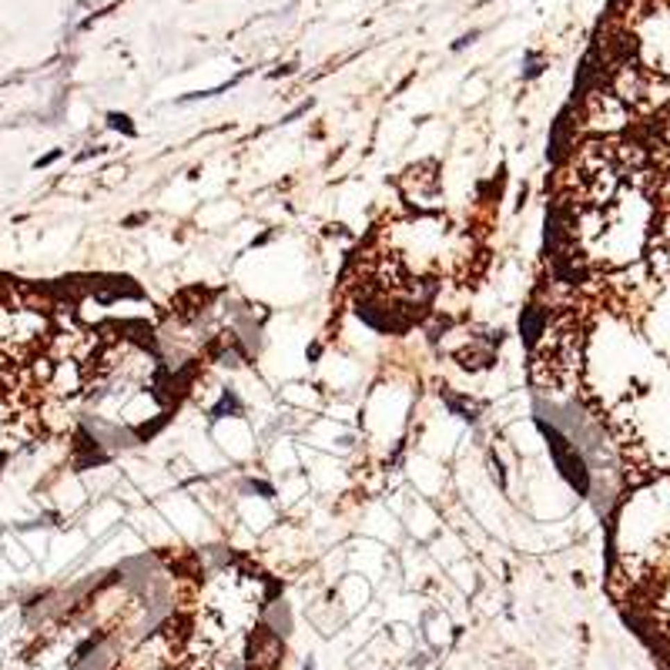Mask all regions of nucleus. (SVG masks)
<instances>
[{"instance_id": "nucleus-1", "label": "nucleus", "mask_w": 670, "mask_h": 670, "mask_svg": "<svg viewBox=\"0 0 670 670\" xmlns=\"http://www.w3.org/2000/svg\"><path fill=\"white\" fill-rule=\"evenodd\" d=\"M543 436L550 442V456H553L556 469L567 476V483L573 486L576 493H587V489H590V473H587L583 456L576 453V446H570V439H567L556 426H546V422H543Z\"/></svg>"}]
</instances>
